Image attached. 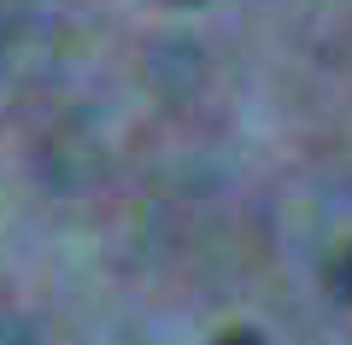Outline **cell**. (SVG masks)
Listing matches in <instances>:
<instances>
[{
    "instance_id": "cell-3",
    "label": "cell",
    "mask_w": 352,
    "mask_h": 345,
    "mask_svg": "<svg viewBox=\"0 0 352 345\" xmlns=\"http://www.w3.org/2000/svg\"><path fill=\"white\" fill-rule=\"evenodd\" d=\"M182 6H194V0H182Z\"/></svg>"
},
{
    "instance_id": "cell-2",
    "label": "cell",
    "mask_w": 352,
    "mask_h": 345,
    "mask_svg": "<svg viewBox=\"0 0 352 345\" xmlns=\"http://www.w3.org/2000/svg\"><path fill=\"white\" fill-rule=\"evenodd\" d=\"M212 345H264V333H252V328H229V333H217Z\"/></svg>"
},
{
    "instance_id": "cell-1",
    "label": "cell",
    "mask_w": 352,
    "mask_h": 345,
    "mask_svg": "<svg viewBox=\"0 0 352 345\" xmlns=\"http://www.w3.org/2000/svg\"><path fill=\"white\" fill-rule=\"evenodd\" d=\"M335 298H340V305H352V246L340 252V263H335Z\"/></svg>"
}]
</instances>
